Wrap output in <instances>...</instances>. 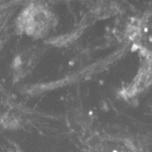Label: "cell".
Here are the masks:
<instances>
[{"instance_id":"2","label":"cell","mask_w":152,"mask_h":152,"mask_svg":"<svg viewBox=\"0 0 152 152\" xmlns=\"http://www.w3.org/2000/svg\"><path fill=\"white\" fill-rule=\"evenodd\" d=\"M36 56H37L36 53H32L31 51H28L26 53L16 56L13 63V69L15 71V74L19 76V78L26 76L34 67Z\"/></svg>"},{"instance_id":"3","label":"cell","mask_w":152,"mask_h":152,"mask_svg":"<svg viewBox=\"0 0 152 152\" xmlns=\"http://www.w3.org/2000/svg\"><path fill=\"white\" fill-rule=\"evenodd\" d=\"M138 49V47H137V45H133V48L131 49L132 51H135V50H137Z\"/></svg>"},{"instance_id":"1","label":"cell","mask_w":152,"mask_h":152,"mask_svg":"<svg viewBox=\"0 0 152 152\" xmlns=\"http://www.w3.org/2000/svg\"><path fill=\"white\" fill-rule=\"evenodd\" d=\"M56 25L54 14L45 4L30 3L19 13L16 26L19 32L34 38L46 36Z\"/></svg>"}]
</instances>
